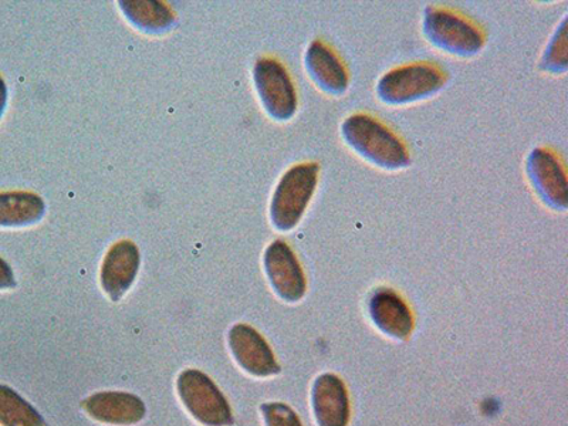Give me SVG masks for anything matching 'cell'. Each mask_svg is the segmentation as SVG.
Listing matches in <instances>:
<instances>
[{"mask_svg": "<svg viewBox=\"0 0 568 426\" xmlns=\"http://www.w3.org/2000/svg\"><path fill=\"white\" fill-rule=\"evenodd\" d=\"M568 68L567 60V29L566 19L550 39L549 44L542 53L540 69L550 74H565Z\"/></svg>", "mask_w": 568, "mask_h": 426, "instance_id": "cell-18", "label": "cell"}, {"mask_svg": "<svg viewBox=\"0 0 568 426\" xmlns=\"http://www.w3.org/2000/svg\"><path fill=\"white\" fill-rule=\"evenodd\" d=\"M339 134L349 150L377 169L399 171L410 164L404 142L372 115L347 116L339 126Z\"/></svg>", "mask_w": 568, "mask_h": 426, "instance_id": "cell-1", "label": "cell"}, {"mask_svg": "<svg viewBox=\"0 0 568 426\" xmlns=\"http://www.w3.org/2000/svg\"><path fill=\"white\" fill-rule=\"evenodd\" d=\"M443 71L428 63L400 65L389 70L377 83V95L387 105L418 103L444 88Z\"/></svg>", "mask_w": 568, "mask_h": 426, "instance_id": "cell-4", "label": "cell"}, {"mask_svg": "<svg viewBox=\"0 0 568 426\" xmlns=\"http://www.w3.org/2000/svg\"><path fill=\"white\" fill-rule=\"evenodd\" d=\"M126 19L135 27L146 32H162L174 24V14L169 7L161 2L150 0H134V2H120Z\"/></svg>", "mask_w": 568, "mask_h": 426, "instance_id": "cell-16", "label": "cell"}, {"mask_svg": "<svg viewBox=\"0 0 568 426\" xmlns=\"http://www.w3.org/2000/svg\"><path fill=\"white\" fill-rule=\"evenodd\" d=\"M262 414L266 426H303L296 413L286 404L268 403L262 405Z\"/></svg>", "mask_w": 568, "mask_h": 426, "instance_id": "cell-19", "label": "cell"}, {"mask_svg": "<svg viewBox=\"0 0 568 426\" xmlns=\"http://www.w3.org/2000/svg\"><path fill=\"white\" fill-rule=\"evenodd\" d=\"M14 286H17V281H14L12 267L0 257V291H8Z\"/></svg>", "mask_w": 568, "mask_h": 426, "instance_id": "cell-20", "label": "cell"}, {"mask_svg": "<svg viewBox=\"0 0 568 426\" xmlns=\"http://www.w3.org/2000/svg\"><path fill=\"white\" fill-rule=\"evenodd\" d=\"M7 103H8L7 83H4L3 79L0 78V119H2L4 109H7Z\"/></svg>", "mask_w": 568, "mask_h": 426, "instance_id": "cell-21", "label": "cell"}, {"mask_svg": "<svg viewBox=\"0 0 568 426\" xmlns=\"http://www.w3.org/2000/svg\"><path fill=\"white\" fill-rule=\"evenodd\" d=\"M44 202L30 192L0 194V226H28L42 220Z\"/></svg>", "mask_w": 568, "mask_h": 426, "instance_id": "cell-15", "label": "cell"}, {"mask_svg": "<svg viewBox=\"0 0 568 426\" xmlns=\"http://www.w3.org/2000/svg\"><path fill=\"white\" fill-rule=\"evenodd\" d=\"M423 33L434 48L456 58H474L485 44L484 33L474 23L445 8L424 10Z\"/></svg>", "mask_w": 568, "mask_h": 426, "instance_id": "cell-3", "label": "cell"}, {"mask_svg": "<svg viewBox=\"0 0 568 426\" xmlns=\"http://www.w3.org/2000/svg\"><path fill=\"white\" fill-rule=\"evenodd\" d=\"M526 174L542 204L556 212L567 211L566 171L555 152L532 150L526 160Z\"/></svg>", "mask_w": 568, "mask_h": 426, "instance_id": "cell-7", "label": "cell"}, {"mask_svg": "<svg viewBox=\"0 0 568 426\" xmlns=\"http://www.w3.org/2000/svg\"><path fill=\"white\" fill-rule=\"evenodd\" d=\"M253 80L266 113L276 121L292 120L297 110V93L282 63L275 59L257 60Z\"/></svg>", "mask_w": 568, "mask_h": 426, "instance_id": "cell-6", "label": "cell"}, {"mask_svg": "<svg viewBox=\"0 0 568 426\" xmlns=\"http://www.w3.org/2000/svg\"><path fill=\"white\" fill-rule=\"evenodd\" d=\"M0 425L48 426L42 415L27 399L3 384H0Z\"/></svg>", "mask_w": 568, "mask_h": 426, "instance_id": "cell-17", "label": "cell"}, {"mask_svg": "<svg viewBox=\"0 0 568 426\" xmlns=\"http://www.w3.org/2000/svg\"><path fill=\"white\" fill-rule=\"evenodd\" d=\"M83 409L91 418L110 425H134L145 417L144 400L136 395L105 390L83 400Z\"/></svg>", "mask_w": 568, "mask_h": 426, "instance_id": "cell-12", "label": "cell"}, {"mask_svg": "<svg viewBox=\"0 0 568 426\" xmlns=\"http://www.w3.org/2000/svg\"><path fill=\"white\" fill-rule=\"evenodd\" d=\"M308 78L323 93L339 98L348 89V73L342 60L328 45L314 40L304 54Z\"/></svg>", "mask_w": 568, "mask_h": 426, "instance_id": "cell-13", "label": "cell"}, {"mask_svg": "<svg viewBox=\"0 0 568 426\" xmlns=\"http://www.w3.org/2000/svg\"><path fill=\"white\" fill-rule=\"evenodd\" d=\"M178 394L187 413L205 426H231L233 415L230 404L215 383L197 369H185L178 377Z\"/></svg>", "mask_w": 568, "mask_h": 426, "instance_id": "cell-5", "label": "cell"}, {"mask_svg": "<svg viewBox=\"0 0 568 426\" xmlns=\"http://www.w3.org/2000/svg\"><path fill=\"white\" fill-rule=\"evenodd\" d=\"M312 403L318 426L348 425V393L337 375H320L313 385Z\"/></svg>", "mask_w": 568, "mask_h": 426, "instance_id": "cell-14", "label": "cell"}, {"mask_svg": "<svg viewBox=\"0 0 568 426\" xmlns=\"http://www.w3.org/2000/svg\"><path fill=\"white\" fill-rule=\"evenodd\" d=\"M318 174L316 162H304L281 178L271 202V221L277 231H292L301 222L316 192Z\"/></svg>", "mask_w": 568, "mask_h": 426, "instance_id": "cell-2", "label": "cell"}, {"mask_svg": "<svg viewBox=\"0 0 568 426\" xmlns=\"http://www.w3.org/2000/svg\"><path fill=\"white\" fill-rule=\"evenodd\" d=\"M265 272L273 291L282 301L296 303L306 294L307 283L301 262L284 241L272 242L266 247Z\"/></svg>", "mask_w": 568, "mask_h": 426, "instance_id": "cell-8", "label": "cell"}, {"mask_svg": "<svg viewBox=\"0 0 568 426\" xmlns=\"http://www.w3.org/2000/svg\"><path fill=\"white\" fill-rule=\"evenodd\" d=\"M368 312L375 327L389 337L405 339L413 333V312L393 288H377L369 297Z\"/></svg>", "mask_w": 568, "mask_h": 426, "instance_id": "cell-11", "label": "cell"}, {"mask_svg": "<svg viewBox=\"0 0 568 426\" xmlns=\"http://www.w3.org/2000/svg\"><path fill=\"white\" fill-rule=\"evenodd\" d=\"M140 268V252L133 242L115 243L101 267V286L111 301L119 302L133 286Z\"/></svg>", "mask_w": 568, "mask_h": 426, "instance_id": "cell-10", "label": "cell"}, {"mask_svg": "<svg viewBox=\"0 0 568 426\" xmlns=\"http://www.w3.org/2000/svg\"><path fill=\"white\" fill-rule=\"evenodd\" d=\"M230 347L233 357L248 374L271 377L281 373V365L266 339L247 324H236L231 328Z\"/></svg>", "mask_w": 568, "mask_h": 426, "instance_id": "cell-9", "label": "cell"}]
</instances>
